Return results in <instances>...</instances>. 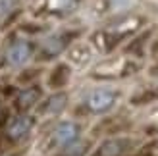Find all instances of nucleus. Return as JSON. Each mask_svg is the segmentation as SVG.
<instances>
[{
    "label": "nucleus",
    "mask_w": 158,
    "mask_h": 156,
    "mask_svg": "<svg viewBox=\"0 0 158 156\" xmlns=\"http://www.w3.org/2000/svg\"><path fill=\"white\" fill-rule=\"evenodd\" d=\"M69 4H73V0H50L52 8H68Z\"/></svg>",
    "instance_id": "obj_6"
},
{
    "label": "nucleus",
    "mask_w": 158,
    "mask_h": 156,
    "mask_svg": "<svg viewBox=\"0 0 158 156\" xmlns=\"http://www.w3.org/2000/svg\"><path fill=\"white\" fill-rule=\"evenodd\" d=\"M14 8V0H0V18H4L12 12Z\"/></svg>",
    "instance_id": "obj_5"
},
{
    "label": "nucleus",
    "mask_w": 158,
    "mask_h": 156,
    "mask_svg": "<svg viewBox=\"0 0 158 156\" xmlns=\"http://www.w3.org/2000/svg\"><path fill=\"white\" fill-rule=\"evenodd\" d=\"M77 135V127L73 125V123H60L58 129H56V133H54V139H56V143L58 145H68V143H72L73 139Z\"/></svg>",
    "instance_id": "obj_3"
},
{
    "label": "nucleus",
    "mask_w": 158,
    "mask_h": 156,
    "mask_svg": "<svg viewBox=\"0 0 158 156\" xmlns=\"http://www.w3.org/2000/svg\"><path fill=\"white\" fill-rule=\"evenodd\" d=\"M31 56V48H29V44L27 43H15L10 46V50H8V62L14 66H21V64H25V62L29 60Z\"/></svg>",
    "instance_id": "obj_2"
},
{
    "label": "nucleus",
    "mask_w": 158,
    "mask_h": 156,
    "mask_svg": "<svg viewBox=\"0 0 158 156\" xmlns=\"http://www.w3.org/2000/svg\"><path fill=\"white\" fill-rule=\"evenodd\" d=\"M114 100H116L114 91H110V89H97V91H93L89 95L87 104H89V108L94 110V112H104V110H108V108L114 104Z\"/></svg>",
    "instance_id": "obj_1"
},
{
    "label": "nucleus",
    "mask_w": 158,
    "mask_h": 156,
    "mask_svg": "<svg viewBox=\"0 0 158 156\" xmlns=\"http://www.w3.org/2000/svg\"><path fill=\"white\" fill-rule=\"evenodd\" d=\"M29 129H31V120L29 118H18V120H14L12 125H10V135L14 139H19V137L25 135Z\"/></svg>",
    "instance_id": "obj_4"
}]
</instances>
